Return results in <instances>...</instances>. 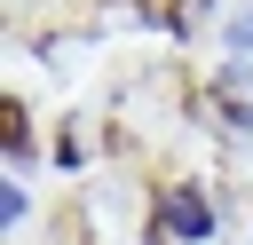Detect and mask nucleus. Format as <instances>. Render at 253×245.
<instances>
[{
    "label": "nucleus",
    "mask_w": 253,
    "mask_h": 245,
    "mask_svg": "<svg viewBox=\"0 0 253 245\" xmlns=\"http://www.w3.org/2000/svg\"><path fill=\"white\" fill-rule=\"evenodd\" d=\"M166 221H174V229H182V237H206V229H213V205H206V198H198V190H190V182H182V190H174V198H166Z\"/></svg>",
    "instance_id": "obj_2"
},
{
    "label": "nucleus",
    "mask_w": 253,
    "mask_h": 245,
    "mask_svg": "<svg viewBox=\"0 0 253 245\" xmlns=\"http://www.w3.org/2000/svg\"><path fill=\"white\" fill-rule=\"evenodd\" d=\"M229 47H237V55H253V8H245V16H229Z\"/></svg>",
    "instance_id": "obj_3"
},
{
    "label": "nucleus",
    "mask_w": 253,
    "mask_h": 245,
    "mask_svg": "<svg viewBox=\"0 0 253 245\" xmlns=\"http://www.w3.org/2000/svg\"><path fill=\"white\" fill-rule=\"evenodd\" d=\"M213 95H221V119H229V126H253V79H245V63H229V71L213 79Z\"/></svg>",
    "instance_id": "obj_1"
}]
</instances>
